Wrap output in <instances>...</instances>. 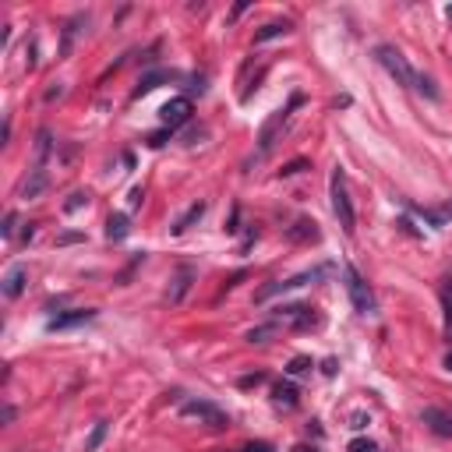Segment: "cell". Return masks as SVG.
Returning <instances> with one entry per match:
<instances>
[{"label": "cell", "instance_id": "obj_1", "mask_svg": "<svg viewBox=\"0 0 452 452\" xmlns=\"http://www.w3.org/2000/svg\"><path fill=\"white\" fill-rule=\"evenodd\" d=\"M329 194H332V216L340 219L343 233H347V237H354V230H357V216H354V201H350V191H347V177H343V170H332Z\"/></svg>", "mask_w": 452, "mask_h": 452}, {"label": "cell", "instance_id": "obj_2", "mask_svg": "<svg viewBox=\"0 0 452 452\" xmlns=\"http://www.w3.org/2000/svg\"><path fill=\"white\" fill-rule=\"evenodd\" d=\"M329 272H332V266H315V269H304V272H297V275H290V279H275V283L262 286V290L255 293V300L266 304V300L279 297V293H286V290H297V286H304V283H318V279H325Z\"/></svg>", "mask_w": 452, "mask_h": 452}, {"label": "cell", "instance_id": "obj_3", "mask_svg": "<svg viewBox=\"0 0 452 452\" xmlns=\"http://www.w3.org/2000/svg\"><path fill=\"white\" fill-rule=\"evenodd\" d=\"M374 61H378V64H382V68H385V71H389L399 85H410V89L417 85V71L406 64V57H403L396 46H389V43L374 46Z\"/></svg>", "mask_w": 452, "mask_h": 452}, {"label": "cell", "instance_id": "obj_4", "mask_svg": "<svg viewBox=\"0 0 452 452\" xmlns=\"http://www.w3.org/2000/svg\"><path fill=\"white\" fill-rule=\"evenodd\" d=\"M300 103H304V95H290V103H286V106H279V110L272 113L269 120L262 124V135H258V159H262V156H269V152H272V145H275V138H279L283 124L290 120V113H293V110H297Z\"/></svg>", "mask_w": 452, "mask_h": 452}, {"label": "cell", "instance_id": "obj_5", "mask_svg": "<svg viewBox=\"0 0 452 452\" xmlns=\"http://www.w3.org/2000/svg\"><path fill=\"white\" fill-rule=\"evenodd\" d=\"M347 293H350V300H354V308H357V315H374L378 311V300H374V293H371V286L364 283V275L354 266H347Z\"/></svg>", "mask_w": 452, "mask_h": 452}, {"label": "cell", "instance_id": "obj_6", "mask_svg": "<svg viewBox=\"0 0 452 452\" xmlns=\"http://www.w3.org/2000/svg\"><path fill=\"white\" fill-rule=\"evenodd\" d=\"M184 417H198V421H205L212 431H226L230 428V417L219 410V406H212V403H205V399H187L181 406Z\"/></svg>", "mask_w": 452, "mask_h": 452}, {"label": "cell", "instance_id": "obj_7", "mask_svg": "<svg viewBox=\"0 0 452 452\" xmlns=\"http://www.w3.org/2000/svg\"><path fill=\"white\" fill-rule=\"evenodd\" d=\"M159 120H163V127H184L187 120H191V99L187 95H174L163 110H159Z\"/></svg>", "mask_w": 452, "mask_h": 452}, {"label": "cell", "instance_id": "obj_8", "mask_svg": "<svg viewBox=\"0 0 452 452\" xmlns=\"http://www.w3.org/2000/svg\"><path fill=\"white\" fill-rule=\"evenodd\" d=\"M421 421H424L438 438H452V414L449 410H442V406H424Z\"/></svg>", "mask_w": 452, "mask_h": 452}, {"label": "cell", "instance_id": "obj_9", "mask_svg": "<svg viewBox=\"0 0 452 452\" xmlns=\"http://www.w3.org/2000/svg\"><path fill=\"white\" fill-rule=\"evenodd\" d=\"M92 318H95V311H92V308H78V311H64V315L50 318V322H46V329H50V332H61V329L82 325V322H92Z\"/></svg>", "mask_w": 452, "mask_h": 452}, {"label": "cell", "instance_id": "obj_10", "mask_svg": "<svg viewBox=\"0 0 452 452\" xmlns=\"http://www.w3.org/2000/svg\"><path fill=\"white\" fill-rule=\"evenodd\" d=\"M191 283H194V269H191V266H181V269L174 272V279H170L167 300H170V304H181V300H184V293L191 290Z\"/></svg>", "mask_w": 452, "mask_h": 452}, {"label": "cell", "instance_id": "obj_11", "mask_svg": "<svg viewBox=\"0 0 452 452\" xmlns=\"http://www.w3.org/2000/svg\"><path fill=\"white\" fill-rule=\"evenodd\" d=\"M318 237H322V230H318L315 219H297V223L286 230V241H293V244H315Z\"/></svg>", "mask_w": 452, "mask_h": 452}, {"label": "cell", "instance_id": "obj_12", "mask_svg": "<svg viewBox=\"0 0 452 452\" xmlns=\"http://www.w3.org/2000/svg\"><path fill=\"white\" fill-rule=\"evenodd\" d=\"M127 233H131V216H127V212H113V216L106 219V241L120 244Z\"/></svg>", "mask_w": 452, "mask_h": 452}, {"label": "cell", "instance_id": "obj_13", "mask_svg": "<svg viewBox=\"0 0 452 452\" xmlns=\"http://www.w3.org/2000/svg\"><path fill=\"white\" fill-rule=\"evenodd\" d=\"M82 25H85V14H75V18L64 21V28H61V57H71V46H75V36H78Z\"/></svg>", "mask_w": 452, "mask_h": 452}, {"label": "cell", "instance_id": "obj_14", "mask_svg": "<svg viewBox=\"0 0 452 452\" xmlns=\"http://www.w3.org/2000/svg\"><path fill=\"white\" fill-rule=\"evenodd\" d=\"M272 403H275V406H283V410H293V406L300 403L297 385H293V382H279V385L272 389Z\"/></svg>", "mask_w": 452, "mask_h": 452}, {"label": "cell", "instance_id": "obj_15", "mask_svg": "<svg viewBox=\"0 0 452 452\" xmlns=\"http://www.w3.org/2000/svg\"><path fill=\"white\" fill-rule=\"evenodd\" d=\"M25 279H28V272H25V266H11L7 269V275H4V297H21V290H25Z\"/></svg>", "mask_w": 452, "mask_h": 452}, {"label": "cell", "instance_id": "obj_16", "mask_svg": "<svg viewBox=\"0 0 452 452\" xmlns=\"http://www.w3.org/2000/svg\"><path fill=\"white\" fill-rule=\"evenodd\" d=\"M170 78H177V75H174V71H149V75H142V82H138V89L131 92V99L149 95L152 89H159V82H170Z\"/></svg>", "mask_w": 452, "mask_h": 452}, {"label": "cell", "instance_id": "obj_17", "mask_svg": "<svg viewBox=\"0 0 452 452\" xmlns=\"http://www.w3.org/2000/svg\"><path fill=\"white\" fill-rule=\"evenodd\" d=\"M201 216H205V201H194V205H191V209L184 212L181 219H177V223L170 226V233H174V237H181V233H187V230H191V226H194V223H198Z\"/></svg>", "mask_w": 452, "mask_h": 452}, {"label": "cell", "instance_id": "obj_18", "mask_svg": "<svg viewBox=\"0 0 452 452\" xmlns=\"http://www.w3.org/2000/svg\"><path fill=\"white\" fill-rule=\"evenodd\" d=\"M286 32H293V25H290V21H269V25H262V28L255 32V46L272 43V39H279V36H286Z\"/></svg>", "mask_w": 452, "mask_h": 452}, {"label": "cell", "instance_id": "obj_19", "mask_svg": "<svg viewBox=\"0 0 452 452\" xmlns=\"http://www.w3.org/2000/svg\"><path fill=\"white\" fill-rule=\"evenodd\" d=\"M43 191H46V170H43V167H36V170H32V177L21 184V191H18V194L32 201V198H39Z\"/></svg>", "mask_w": 452, "mask_h": 452}, {"label": "cell", "instance_id": "obj_20", "mask_svg": "<svg viewBox=\"0 0 452 452\" xmlns=\"http://www.w3.org/2000/svg\"><path fill=\"white\" fill-rule=\"evenodd\" d=\"M290 325H293L297 332H308V329H318V325H322V315H315V308H308V304H304V311H300Z\"/></svg>", "mask_w": 452, "mask_h": 452}, {"label": "cell", "instance_id": "obj_21", "mask_svg": "<svg viewBox=\"0 0 452 452\" xmlns=\"http://www.w3.org/2000/svg\"><path fill=\"white\" fill-rule=\"evenodd\" d=\"M50 149H53V135H50L46 127H39V135H36V156H39V163H36V167H43V163H46Z\"/></svg>", "mask_w": 452, "mask_h": 452}, {"label": "cell", "instance_id": "obj_22", "mask_svg": "<svg viewBox=\"0 0 452 452\" xmlns=\"http://www.w3.org/2000/svg\"><path fill=\"white\" fill-rule=\"evenodd\" d=\"M106 431H110V424H106V421H99V424L92 428V435L85 438V452H99L103 438H106Z\"/></svg>", "mask_w": 452, "mask_h": 452}, {"label": "cell", "instance_id": "obj_23", "mask_svg": "<svg viewBox=\"0 0 452 452\" xmlns=\"http://www.w3.org/2000/svg\"><path fill=\"white\" fill-rule=\"evenodd\" d=\"M438 297H442V308H446V332L452 336V283H442Z\"/></svg>", "mask_w": 452, "mask_h": 452}, {"label": "cell", "instance_id": "obj_24", "mask_svg": "<svg viewBox=\"0 0 452 452\" xmlns=\"http://www.w3.org/2000/svg\"><path fill=\"white\" fill-rule=\"evenodd\" d=\"M304 170H311V163H308V159H293V163H286V167L279 170V177H293V174H304Z\"/></svg>", "mask_w": 452, "mask_h": 452}, {"label": "cell", "instance_id": "obj_25", "mask_svg": "<svg viewBox=\"0 0 452 452\" xmlns=\"http://www.w3.org/2000/svg\"><path fill=\"white\" fill-rule=\"evenodd\" d=\"M417 92H424L428 99H438V89H435V82L428 78V75H417V85H414Z\"/></svg>", "mask_w": 452, "mask_h": 452}, {"label": "cell", "instance_id": "obj_26", "mask_svg": "<svg viewBox=\"0 0 452 452\" xmlns=\"http://www.w3.org/2000/svg\"><path fill=\"white\" fill-rule=\"evenodd\" d=\"M82 205H89V191H75V194L68 198V205H64V209H68V212H78Z\"/></svg>", "mask_w": 452, "mask_h": 452}, {"label": "cell", "instance_id": "obj_27", "mask_svg": "<svg viewBox=\"0 0 452 452\" xmlns=\"http://www.w3.org/2000/svg\"><path fill=\"white\" fill-rule=\"evenodd\" d=\"M14 226H18V212H7V216H4V226H0V237L11 241V237H14Z\"/></svg>", "mask_w": 452, "mask_h": 452}, {"label": "cell", "instance_id": "obj_28", "mask_svg": "<svg viewBox=\"0 0 452 452\" xmlns=\"http://www.w3.org/2000/svg\"><path fill=\"white\" fill-rule=\"evenodd\" d=\"M304 371H311V357H293L286 364V374H304Z\"/></svg>", "mask_w": 452, "mask_h": 452}, {"label": "cell", "instance_id": "obj_29", "mask_svg": "<svg viewBox=\"0 0 452 452\" xmlns=\"http://www.w3.org/2000/svg\"><path fill=\"white\" fill-rule=\"evenodd\" d=\"M350 452H378V446H374L371 438H354V442H350Z\"/></svg>", "mask_w": 452, "mask_h": 452}, {"label": "cell", "instance_id": "obj_30", "mask_svg": "<svg viewBox=\"0 0 452 452\" xmlns=\"http://www.w3.org/2000/svg\"><path fill=\"white\" fill-rule=\"evenodd\" d=\"M272 332V325H258V329H251L248 332V343H266V336Z\"/></svg>", "mask_w": 452, "mask_h": 452}, {"label": "cell", "instance_id": "obj_31", "mask_svg": "<svg viewBox=\"0 0 452 452\" xmlns=\"http://www.w3.org/2000/svg\"><path fill=\"white\" fill-rule=\"evenodd\" d=\"M170 135H174V131H170V127H163V131L149 135V145H152V149H159V145H167V138H170Z\"/></svg>", "mask_w": 452, "mask_h": 452}, {"label": "cell", "instance_id": "obj_32", "mask_svg": "<svg viewBox=\"0 0 452 452\" xmlns=\"http://www.w3.org/2000/svg\"><path fill=\"white\" fill-rule=\"evenodd\" d=\"M262 382H266V374H262V371H255V374H244L237 385H241V389H251V385H262Z\"/></svg>", "mask_w": 452, "mask_h": 452}, {"label": "cell", "instance_id": "obj_33", "mask_svg": "<svg viewBox=\"0 0 452 452\" xmlns=\"http://www.w3.org/2000/svg\"><path fill=\"white\" fill-rule=\"evenodd\" d=\"M237 223H241V205H233V212H230V223H226V233H237V230H241Z\"/></svg>", "mask_w": 452, "mask_h": 452}, {"label": "cell", "instance_id": "obj_34", "mask_svg": "<svg viewBox=\"0 0 452 452\" xmlns=\"http://www.w3.org/2000/svg\"><path fill=\"white\" fill-rule=\"evenodd\" d=\"M241 452H275V449H272L269 442H251V446H244Z\"/></svg>", "mask_w": 452, "mask_h": 452}, {"label": "cell", "instance_id": "obj_35", "mask_svg": "<svg viewBox=\"0 0 452 452\" xmlns=\"http://www.w3.org/2000/svg\"><path fill=\"white\" fill-rule=\"evenodd\" d=\"M142 201H145V191H142V187H135V191H131V209H138Z\"/></svg>", "mask_w": 452, "mask_h": 452}, {"label": "cell", "instance_id": "obj_36", "mask_svg": "<svg viewBox=\"0 0 452 452\" xmlns=\"http://www.w3.org/2000/svg\"><path fill=\"white\" fill-rule=\"evenodd\" d=\"M75 241H82V233H64L61 237V244H75Z\"/></svg>", "mask_w": 452, "mask_h": 452}, {"label": "cell", "instance_id": "obj_37", "mask_svg": "<svg viewBox=\"0 0 452 452\" xmlns=\"http://www.w3.org/2000/svg\"><path fill=\"white\" fill-rule=\"evenodd\" d=\"M290 452H318V446H304V442H300V446H293Z\"/></svg>", "mask_w": 452, "mask_h": 452}, {"label": "cell", "instance_id": "obj_38", "mask_svg": "<svg viewBox=\"0 0 452 452\" xmlns=\"http://www.w3.org/2000/svg\"><path fill=\"white\" fill-rule=\"evenodd\" d=\"M446 371H452V350L446 354Z\"/></svg>", "mask_w": 452, "mask_h": 452}, {"label": "cell", "instance_id": "obj_39", "mask_svg": "<svg viewBox=\"0 0 452 452\" xmlns=\"http://www.w3.org/2000/svg\"><path fill=\"white\" fill-rule=\"evenodd\" d=\"M449 18H452V7H449Z\"/></svg>", "mask_w": 452, "mask_h": 452}]
</instances>
